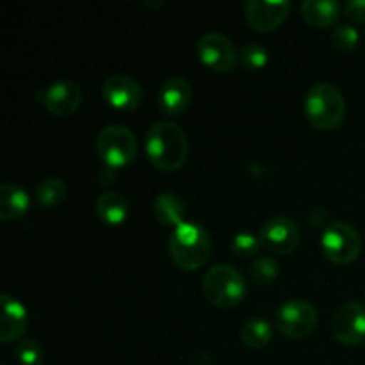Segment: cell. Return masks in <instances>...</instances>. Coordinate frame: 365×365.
<instances>
[{"mask_svg":"<svg viewBox=\"0 0 365 365\" xmlns=\"http://www.w3.org/2000/svg\"><path fill=\"white\" fill-rule=\"evenodd\" d=\"M145 150L157 170L177 171L187 160V135L173 121H155L146 132Z\"/></svg>","mask_w":365,"mask_h":365,"instance_id":"cell-1","label":"cell"},{"mask_svg":"<svg viewBox=\"0 0 365 365\" xmlns=\"http://www.w3.org/2000/svg\"><path fill=\"white\" fill-rule=\"evenodd\" d=\"M212 242L203 227L196 223H182L170 235V255L184 271H195L209 260Z\"/></svg>","mask_w":365,"mask_h":365,"instance_id":"cell-2","label":"cell"},{"mask_svg":"<svg viewBox=\"0 0 365 365\" xmlns=\"http://www.w3.org/2000/svg\"><path fill=\"white\" fill-rule=\"evenodd\" d=\"M305 114L317 130H335L344 123V96L328 82L314 84L305 96Z\"/></svg>","mask_w":365,"mask_h":365,"instance_id":"cell-3","label":"cell"},{"mask_svg":"<svg viewBox=\"0 0 365 365\" xmlns=\"http://www.w3.org/2000/svg\"><path fill=\"white\" fill-rule=\"evenodd\" d=\"M203 294L220 309H234L245 299L246 280L234 266L217 264L203 277Z\"/></svg>","mask_w":365,"mask_h":365,"instance_id":"cell-4","label":"cell"},{"mask_svg":"<svg viewBox=\"0 0 365 365\" xmlns=\"http://www.w3.org/2000/svg\"><path fill=\"white\" fill-rule=\"evenodd\" d=\"M138 150L139 145L134 132L123 125H109L96 138V153L103 166L113 171L134 163Z\"/></svg>","mask_w":365,"mask_h":365,"instance_id":"cell-5","label":"cell"},{"mask_svg":"<svg viewBox=\"0 0 365 365\" xmlns=\"http://www.w3.org/2000/svg\"><path fill=\"white\" fill-rule=\"evenodd\" d=\"M321 246H323L324 257L330 262L346 266L359 259L360 252H362V239L349 223L331 221L323 230Z\"/></svg>","mask_w":365,"mask_h":365,"instance_id":"cell-6","label":"cell"},{"mask_svg":"<svg viewBox=\"0 0 365 365\" xmlns=\"http://www.w3.org/2000/svg\"><path fill=\"white\" fill-rule=\"evenodd\" d=\"M277 327L289 339H305L317 327V310L307 299H289L278 309Z\"/></svg>","mask_w":365,"mask_h":365,"instance_id":"cell-7","label":"cell"},{"mask_svg":"<svg viewBox=\"0 0 365 365\" xmlns=\"http://www.w3.org/2000/svg\"><path fill=\"white\" fill-rule=\"evenodd\" d=\"M260 246L273 255H289L302 241L298 225L285 216H274L262 225L259 234Z\"/></svg>","mask_w":365,"mask_h":365,"instance_id":"cell-8","label":"cell"},{"mask_svg":"<svg viewBox=\"0 0 365 365\" xmlns=\"http://www.w3.org/2000/svg\"><path fill=\"white\" fill-rule=\"evenodd\" d=\"M196 53L207 68L217 71V73L232 71L239 63V53L235 46L232 45L227 36L220 34V32L203 34L196 43Z\"/></svg>","mask_w":365,"mask_h":365,"instance_id":"cell-9","label":"cell"},{"mask_svg":"<svg viewBox=\"0 0 365 365\" xmlns=\"http://www.w3.org/2000/svg\"><path fill=\"white\" fill-rule=\"evenodd\" d=\"M331 334L346 346L365 342V305L359 302L344 303L331 317Z\"/></svg>","mask_w":365,"mask_h":365,"instance_id":"cell-10","label":"cell"},{"mask_svg":"<svg viewBox=\"0 0 365 365\" xmlns=\"http://www.w3.org/2000/svg\"><path fill=\"white\" fill-rule=\"evenodd\" d=\"M291 2L289 0H248L245 6L246 20L250 27L259 32H271L280 27L289 16Z\"/></svg>","mask_w":365,"mask_h":365,"instance_id":"cell-11","label":"cell"},{"mask_svg":"<svg viewBox=\"0 0 365 365\" xmlns=\"http://www.w3.org/2000/svg\"><path fill=\"white\" fill-rule=\"evenodd\" d=\"M103 98L118 110H134L143 102V88L134 77L125 73L110 75L103 82Z\"/></svg>","mask_w":365,"mask_h":365,"instance_id":"cell-12","label":"cell"},{"mask_svg":"<svg viewBox=\"0 0 365 365\" xmlns=\"http://www.w3.org/2000/svg\"><path fill=\"white\" fill-rule=\"evenodd\" d=\"M43 102L53 116H71L82 103V89L71 81L53 82L43 95Z\"/></svg>","mask_w":365,"mask_h":365,"instance_id":"cell-13","label":"cell"},{"mask_svg":"<svg viewBox=\"0 0 365 365\" xmlns=\"http://www.w3.org/2000/svg\"><path fill=\"white\" fill-rule=\"evenodd\" d=\"M159 107L168 116H180L192 102L191 84L184 78H168L159 89Z\"/></svg>","mask_w":365,"mask_h":365,"instance_id":"cell-14","label":"cell"},{"mask_svg":"<svg viewBox=\"0 0 365 365\" xmlns=\"http://www.w3.org/2000/svg\"><path fill=\"white\" fill-rule=\"evenodd\" d=\"M0 303H2L0 341H2L4 344H11V342L18 341V339L25 334V330H27V309H25L16 298H11V296L7 294H2Z\"/></svg>","mask_w":365,"mask_h":365,"instance_id":"cell-15","label":"cell"},{"mask_svg":"<svg viewBox=\"0 0 365 365\" xmlns=\"http://www.w3.org/2000/svg\"><path fill=\"white\" fill-rule=\"evenodd\" d=\"M342 7L335 0H305L302 4V16L310 27L327 29L337 24Z\"/></svg>","mask_w":365,"mask_h":365,"instance_id":"cell-16","label":"cell"},{"mask_svg":"<svg viewBox=\"0 0 365 365\" xmlns=\"http://www.w3.org/2000/svg\"><path fill=\"white\" fill-rule=\"evenodd\" d=\"M95 210L98 220H102L106 225H110V227H116V225H121L127 220L128 202L120 192H103L96 200Z\"/></svg>","mask_w":365,"mask_h":365,"instance_id":"cell-17","label":"cell"},{"mask_svg":"<svg viewBox=\"0 0 365 365\" xmlns=\"http://www.w3.org/2000/svg\"><path fill=\"white\" fill-rule=\"evenodd\" d=\"M153 216L159 221L160 225H166V227H180L182 223H185V205L177 195H171V192H163L155 198L153 202Z\"/></svg>","mask_w":365,"mask_h":365,"instance_id":"cell-18","label":"cell"},{"mask_svg":"<svg viewBox=\"0 0 365 365\" xmlns=\"http://www.w3.org/2000/svg\"><path fill=\"white\" fill-rule=\"evenodd\" d=\"M29 209V196L20 185L2 184L0 187V220L11 221L21 217Z\"/></svg>","mask_w":365,"mask_h":365,"instance_id":"cell-19","label":"cell"},{"mask_svg":"<svg viewBox=\"0 0 365 365\" xmlns=\"http://www.w3.org/2000/svg\"><path fill=\"white\" fill-rule=\"evenodd\" d=\"M241 339L245 342V346L252 349H262L266 348L267 344L273 339V330H271L269 323L264 319H250L248 323L242 327Z\"/></svg>","mask_w":365,"mask_h":365,"instance_id":"cell-20","label":"cell"},{"mask_svg":"<svg viewBox=\"0 0 365 365\" xmlns=\"http://www.w3.org/2000/svg\"><path fill=\"white\" fill-rule=\"evenodd\" d=\"M66 184L61 178L52 177L43 180L36 189V200L41 207H57L66 198Z\"/></svg>","mask_w":365,"mask_h":365,"instance_id":"cell-21","label":"cell"},{"mask_svg":"<svg viewBox=\"0 0 365 365\" xmlns=\"http://www.w3.org/2000/svg\"><path fill=\"white\" fill-rule=\"evenodd\" d=\"M250 277L253 284L257 285H269L277 280L278 277V264L271 257H260L250 267Z\"/></svg>","mask_w":365,"mask_h":365,"instance_id":"cell-22","label":"cell"},{"mask_svg":"<svg viewBox=\"0 0 365 365\" xmlns=\"http://www.w3.org/2000/svg\"><path fill=\"white\" fill-rule=\"evenodd\" d=\"M267 50L259 43H248L239 52V63L248 71H259L267 64Z\"/></svg>","mask_w":365,"mask_h":365,"instance_id":"cell-23","label":"cell"},{"mask_svg":"<svg viewBox=\"0 0 365 365\" xmlns=\"http://www.w3.org/2000/svg\"><path fill=\"white\" fill-rule=\"evenodd\" d=\"M359 41L360 34L353 25H337L334 32H331V43H334L335 48L342 50V52H353L359 46Z\"/></svg>","mask_w":365,"mask_h":365,"instance_id":"cell-24","label":"cell"},{"mask_svg":"<svg viewBox=\"0 0 365 365\" xmlns=\"http://www.w3.org/2000/svg\"><path fill=\"white\" fill-rule=\"evenodd\" d=\"M14 355H16L18 362L21 365H43V362H45V351L34 339H27V341L20 342L14 349Z\"/></svg>","mask_w":365,"mask_h":365,"instance_id":"cell-25","label":"cell"},{"mask_svg":"<svg viewBox=\"0 0 365 365\" xmlns=\"http://www.w3.org/2000/svg\"><path fill=\"white\" fill-rule=\"evenodd\" d=\"M262 248L260 246L259 237L252 234H237L234 239H232L230 250L235 257H241V259H246V257L257 255V252Z\"/></svg>","mask_w":365,"mask_h":365,"instance_id":"cell-26","label":"cell"},{"mask_svg":"<svg viewBox=\"0 0 365 365\" xmlns=\"http://www.w3.org/2000/svg\"><path fill=\"white\" fill-rule=\"evenodd\" d=\"M344 14L353 24H365V0H349L344 6Z\"/></svg>","mask_w":365,"mask_h":365,"instance_id":"cell-27","label":"cell"},{"mask_svg":"<svg viewBox=\"0 0 365 365\" xmlns=\"http://www.w3.org/2000/svg\"><path fill=\"white\" fill-rule=\"evenodd\" d=\"M192 365H214V362L207 353H196L195 360H192Z\"/></svg>","mask_w":365,"mask_h":365,"instance_id":"cell-28","label":"cell"}]
</instances>
